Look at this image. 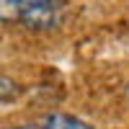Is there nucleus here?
<instances>
[{
  "mask_svg": "<svg viewBox=\"0 0 129 129\" xmlns=\"http://www.w3.org/2000/svg\"><path fill=\"white\" fill-rule=\"evenodd\" d=\"M126 95H129V85H126Z\"/></svg>",
  "mask_w": 129,
  "mask_h": 129,
  "instance_id": "39448f33",
  "label": "nucleus"
},
{
  "mask_svg": "<svg viewBox=\"0 0 129 129\" xmlns=\"http://www.w3.org/2000/svg\"><path fill=\"white\" fill-rule=\"evenodd\" d=\"M36 126L39 129H95L90 121L80 119V116H72V114H62V111L47 114Z\"/></svg>",
  "mask_w": 129,
  "mask_h": 129,
  "instance_id": "f03ea898",
  "label": "nucleus"
},
{
  "mask_svg": "<svg viewBox=\"0 0 129 129\" xmlns=\"http://www.w3.org/2000/svg\"><path fill=\"white\" fill-rule=\"evenodd\" d=\"M0 129H39L36 124H16V126H0Z\"/></svg>",
  "mask_w": 129,
  "mask_h": 129,
  "instance_id": "20e7f679",
  "label": "nucleus"
},
{
  "mask_svg": "<svg viewBox=\"0 0 129 129\" xmlns=\"http://www.w3.org/2000/svg\"><path fill=\"white\" fill-rule=\"evenodd\" d=\"M62 0H0V23L47 31L62 23Z\"/></svg>",
  "mask_w": 129,
  "mask_h": 129,
  "instance_id": "f257e3e1",
  "label": "nucleus"
},
{
  "mask_svg": "<svg viewBox=\"0 0 129 129\" xmlns=\"http://www.w3.org/2000/svg\"><path fill=\"white\" fill-rule=\"evenodd\" d=\"M18 93H21V85H18L13 78L0 75V103H8V101L18 98Z\"/></svg>",
  "mask_w": 129,
  "mask_h": 129,
  "instance_id": "7ed1b4c3",
  "label": "nucleus"
}]
</instances>
